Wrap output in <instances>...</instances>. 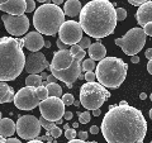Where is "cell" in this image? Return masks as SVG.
<instances>
[{"instance_id": "cb8c5ba5", "label": "cell", "mask_w": 152, "mask_h": 143, "mask_svg": "<svg viewBox=\"0 0 152 143\" xmlns=\"http://www.w3.org/2000/svg\"><path fill=\"white\" fill-rule=\"evenodd\" d=\"M42 77L41 75H29L26 79V85L27 86H32V88H39L42 86Z\"/></svg>"}, {"instance_id": "484cf974", "label": "cell", "mask_w": 152, "mask_h": 143, "mask_svg": "<svg viewBox=\"0 0 152 143\" xmlns=\"http://www.w3.org/2000/svg\"><path fill=\"white\" fill-rule=\"evenodd\" d=\"M83 70L85 72H93L94 70H96V66H95V62L91 58L84 60L83 61Z\"/></svg>"}, {"instance_id": "d4e9b609", "label": "cell", "mask_w": 152, "mask_h": 143, "mask_svg": "<svg viewBox=\"0 0 152 143\" xmlns=\"http://www.w3.org/2000/svg\"><path fill=\"white\" fill-rule=\"evenodd\" d=\"M70 52H71V55H72V56L75 57V60L80 61V62H81V61L84 60L85 55H86V52H85V50H83L79 45H75V46L71 47V48H70Z\"/></svg>"}, {"instance_id": "e0dca14e", "label": "cell", "mask_w": 152, "mask_h": 143, "mask_svg": "<svg viewBox=\"0 0 152 143\" xmlns=\"http://www.w3.org/2000/svg\"><path fill=\"white\" fill-rule=\"evenodd\" d=\"M24 41V46L31 52H39L42 47H45L46 42L43 41V37L39 32H29L27 33L26 37L23 38Z\"/></svg>"}, {"instance_id": "6da1fadb", "label": "cell", "mask_w": 152, "mask_h": 143, "mask_svg": "<svg viewBox=\"0 0 152 143\" xmlns=\"http://www.w3.org/2000/svg\"><path fill=\"white\" fill-rule=\"evenodd\" d=\"M100 131L108 143H143L147 122L140 109L132 105H109Z\"/></svg>"}, {"instance_id": "1f68e13d", "label": "cell", "mask_w": 152, "mask_h": 143, "mask_svg": "<svg viewBox=\"0 0 152 143\" xmlns=\"http://www.w3.org/2000/svg\"><path fill=\"white\" fill-rule=\"evenodd\" d=\"M91 45H93V43L90 42V38H89V37H84L83 39L80 41V43H79V46L81 47L83 50H86V48L89 50V48H90V46H91Z\"/></svg>"}, {"instance_id": "7c38bea8", "label": "cell", "mask_w": 152, "mask_h": 143, "mask_svg": "<svg viewBox=\"0 0 152 143\" xmlns=\"http://www.w3.org/2000/svg\"><path fill=\"white\" fill-rule=\"evenodd\" d=\"M3 22L9 34L14 37H20L26 34L29 29V19L26 15H10V14H3Z\"/></svg>"}, {"instance_id": "d6a6232c", "label": "cell", "mask_w": 152, "mask_h": 143, "mask_svg": "<svg viewBox=\"0 0 152 143\" xmlns=\"http://www.w3.org/2000/svg\"><path fill=\"white\" fill-rule=\"evenodd\" d=\"M76 131L74 129V128H70V129H67V131H65V137L67 138L69 141H74L75 138H76Z\"/></svg>"}, {"instance_id": "52a82bcc", "label": "cell", "mask_w": 152, "mask_h": 143, "mask_svg": "<svg viewBox=\"0 0 152 143\" xmlns=\"http://www.w3.org/2000/svg\"><path fill=\"white\" fill-rule=\"evenodd\" d=\"M146 33L142 28H132V29L128 31L124 37L122 38H117L115 45L119 46L123 50V52L127 56H137V53L143 48V46L146 43Z\"/></svg>"}, {"instance_id": "603a6c76", "label": "cell", "mask_w": 152, "mask_h": 143, "mask_svg": "<svg viewBox=\"0 0 152 143\" xmlns=\"http://www.w3.org/2000/svg\"><path fill=\"white\" fill-rule=\"evenodd\" d=\"M46 88H47V90H48L50 96H52V98H60L61 95H62V88H61L57 82H53V84L47 82Z\"/></svg>"}, {"instance_id": "5b68a950", "label": "cell", "mask_w": 152, "mask_h": 143, "mask_svg": "<svg viewBox=\"0 0 152 143\" xmlns=\"http://www.w3.org/2000/svg\"><path fill=\"white\" fill-rule=\"evenodd\" d=\"M128 65L119 57H105L98 63L95 75L104 88L118 89L127 77Z\"/></svg>"}, {"instance_id": "be15d7a7", "label": "cell", "mask_w": 152, "mask_h": 143, "mask_svg": "<svg viewBox=\"0 0 152 143\" xmlns=\"http://www.w3.org/2000/svg\"><path fill=\"white\" fill-rule=\"evenodd\" d=\"M150 143H152V141H151V142H150Z\"/></svg>"}, {"instance_id": "7a4b0ae2", "label": "cell", "mask_w": 152, "mask_h": 143, "mask_svg": "<svg viewBox=\"0 0 152 143\" xmlns=\"http://www.w3.org/2000/svg\"><path fill=\"white\" fill-rule=\"evenodd\" d=\"M80 24L88 37L104 38L115 29L118 18L117 9L108 0H91L83 7L80 13Z\"/></svg>"}, {"instance_id": "b9f144b4", "label": "cell", "mask_w": 152, "mask_h": 143, "mask_svg": "<svg viewBox=\"0 0 152 143\" xmlns=\"http://www.w3.org/2000/svg\"><path fill=\"white\" fill-rule=\"evenodd\" d=\"M145 56H146V58L147 60H152V48H148V50H147L146 52H145Z\"/></svg>"}, {"instance_id": "3957f363", "label": "cell", "mask_w": 152, "mask_h": 143, "mask_svg": "<svg viewBox=\"0 0 152 143\" xmlns=\"http://www.w3.org/2000/svg\"><path fill=\"white\" fill-rule=\"evenodd\" d=\"M24 41L14 37L0 39V80L3 82L15 80L26 69L27 57L23 53Z\"/></svg>"}, {"instance_id": "d6986e66", "label": "cell", "mask_w": 152, "mask_h": 143, "mask_svg": "<svg viewBox=\"0 0 152 143\" xmlns=\"http://www.w3.org/2000/svg\"><path fill=\"white\" fill-rule=\"evenodd\" d=\"M17 131V124L10 118H1L0 122V136L1 138L12 137Z\"/></svg>"}, {"instance_id": "94428289", "label": "cell", "mask_w": 152, "mask_h": 143, "mask_svg": "<svg viewBox=\"0 0 152 143\" xmlns=\"http://www.w3.org/2000/svg\"><path fill=\"white\" fill-rule=\"evenodd\" d=\"M89 143H98V142H95V141H94V142H89Z\"/></svg>"}, {"instance_id": "91938a15", "label": "cell", "mask_w": 152, "mask_h": 143, "mask_svg": "<svg viewBox=\"0 0 152 143\" xmlns=\"http://www.w3.org/2000/svg\"><path fill=\"white\" fill-rule=\"evenodd\" d=\"M150 99H151V101H152V94L150 95Z\"/></svg>"}, {"instance_id": "f6af8a7d", "label": "cell", "mask_w": 152, "mask_h": 143, "mask_svg": "<svg viewBox=\"0 0 152 143\" xmlns=\"http://www.w3.org/2000/svg\"><path fill=\"white\" fill-rule=\"evenodd\" d=\"M47 82L48 84H53V82H56V77L53 75H50L48 76V79H47Z\"/></svg>"}, {"instance_id": "836d02e7", "label": "cell", "mask_w": 152, "mask_h": 143, "mask_svg": "<svg viewBox=\"0 0 152 143\" xmlns=\"http://www.w3.org/2000/svg\"><path fill=\"white\" fill-rule=\"evenodd\" d=\"M117 18H118V20H119V22L124 20V19L127 18V12H126V9L118 8V9H117Z\"/></svg>"}, {"instance_id": "f35d334b", "label": "cell", "mask_w": 152, "mask_h": 143, "mask_svg": "<svg viewBox=\"0 0 152 143\" xmlns=\"http://www.w3.org/2000/svg\"><path fill=\"white\" fill-rule=\"evenodd\" d=\"M79 139H81V141H86L88 139V137H89V134H88V132H85V131H81V132H79Z\"/></svg>"}, {"instance_id": "f546056e", "label": "cell", "mask_w": 152, "mask_h": 143, "mask_svg": "<svg viewBox=\"0 0 152 143\" xmlns=\"http://www.w3.org/2000/svg\"><path fill=\"white\" fill-rule=\"evenodd\" d=\"M62 101H64L65 105H74V103H75L74 95L72 94H65V95H62Z\"/></svg>"}, {"instance_id": "74e56055", "label": "cell", "mask_w": 152, "mask_h": 143, "mask_svg": "<svg viewBox=\"0 0 152 143\" xmlns=\"http://www.w3.org/2000/svg\"><path fill=\"white\" fill-rule=\"evenodd\" d=\"M57 47L60 48V51H66V50H69V46L64 43L61 39H57Z\"/></svg>"}, {"instance_id": "8992f818", "label": "cell", "mask_w": 152, "mask_h": 143, "mask_svg": "<svg viewBox=\"0 0 152 143\" xmlns=\"http://www.w3.org/2000/svg\"><path fill=\"white\" fill-rule=\"evenodd\" d=\"M110 98V93L98 82H86L80 89V103L86 110H98L107 99Z\"/></svg>"}, {"instance_id": "f1b7e54d", "label": "cell", "mask_w": 152, "mask_h": 143, "mask_svg": "<svg viewBox=\"0 0 152 143\" xmlns=\"http://www.w3.org/2000/svg\"><path fill=\"white\" fill-rule=\"evenodd\" d=\"M39 122H41V125H42V127H45L47 132H48V131H51L52 128H55V127H56V124H55L53 122H50V120H47V119H45L43 117H41V118H39Z\"/></svg>"}, {"instance_id": "f907efd6", "label": "cell", "mask_w": 152, "mask_h": 143, "mask_svg": "<svg viewBox=\"0 0 152 143\" xmlns=\"http://www.w3.org/2000/svg\"><path fill=\"white\" fill-rule=\"evenodd\" d=\"M100 113H102L100 109H98V110H94V112H93V115H94V117H99V115H100Z\"/></svg>"}, {"instance_id": "9c48e42d", "label": "cell", "mask_w": 152, "mask_h": 143, "mask_svg": "<svg viewBox=\"0 0 152 143\" xmlns=\"http://www.w3.org/2000/svg\"><path fill=\"white\" fill-rule=\"evenodd\" d=\"M39 112L42 117L50 122H58L61 118L65 117V104L62 99L60 98H52L43 100L39 105Z\"/></svg>"}, {"instance_id": "9f6ffc18", "label": "cell", "mask_w": 152, "mask_h": 143, "mask_svg": "<svg viewBox=\"0 0 152 143\" xmlns=\"http://www.w3.org/2000/svg\"><path fill=\"white\" fill-rule=\"evenodd\" d=\"M45 47H46V48H50V47H51V42H48V41H47L46 43H45Z\"/></svg>"}, {"instance_id": "6125c7cd", "label": "cell", "mask_w": 152, "mask_h": 143, "mask_svg": "<svg viewBox=\"0 0 152 143\" xmlns=\"http://www.w3.org/2000/svg\"><path fill=\"white\" fill-rule=\"evenodd\" d=\"M47 143H51V142H50V141H48V142H47Z\"/></svg>"}, {"instance_id": "11a10c76", "label": "cell", "mask_w": 152, "mask_h": 143, "mask_svg": "<svg viewBox=\"0 0 152 143\" xmlns=\"http://www.w3.org/2000/svg\"><path fill=\"white\" fill-rule=\"evenodd\" d=\"M28 143H43V142L39 141V139H34V141H29Z\"/></svg>"}, {"instance_id": "ac0fdd59", "label": "cell", "mask_w": 152, "mask_h": 143, "mask_svg": "<svg viewBox=\"0 0 152 143\" xmlns=\"http://www.w3.org/2000/svg\"><path fill=\"white\" fill-rule=\"evenodd\" d=\"M136 19L138 22V24L142 27H145L152 22V1L151 0H147V1H145L138 8V10L136 13Z\"/></svg>"}, {"instance_id": "4316f807", "label": "cell", "mask_w": 152, "mask_h": 143, "mask_svg": "<svg viewBox=\"0 0 152 143\" xmlns=\"http://www.w3.org/2000/svg\"><path fill=\"white\" fill-rule=\"evenodd\" d=\"M37 94H38V98H39L41 101H43V100L46 99H48L50 98V94H48V90H47L46 86H39V88H37Z\"/></svg>"}, {"instance_id": "e575fe53", "label": "cell", "mask_w": 152, "mask_h": 143, "mask_svg": "<svg viewBox=\"0 0 152 143\" xmlns=\"http://www.w3.org/2000/svg\"><path fill=\"white\" fill-rule=\"evenodd\" d=\"M34 9H36V1H33V0H28L27 7H26V12L27 13H32V12H34Z\"/></svg>"}, {"instance_id": "bcb514c9", "label": "cell", "mask_w": 152, "mask_h": 143, "mask_svg": "<svg viewBox=\"0 0 152 143\" xmlns=\"http://www.w3.org/2000/svg\"><path fill=\"white\" fill-rule=\"evenodd\" d=\"M72 117H74V114L71 113V112H66L65 113V119H66V120H70V119H72Z\"/></svg>"}, {"instance_id": "d590c367", "label": "cell", "mask_w": 152, "mask_h": 143, "mask_svg": "<svg viewBox=\"0 0 152 143\" xmlns=\"http://www.w3.org/2000/svg\"><path fill=\"white\" fill-rule=\"evenodd\" d=\"M85 80H86V82H95L96 75H95V72H86L85 74Z\"/></svg>"}, {"instance_id": "7bdbcfd3", "label": "cell", "mask_w": 152, "mask_h": 143, "mask_svg": "<svg viewBox=\"0 0 152 143\" xmlns=\"http://www.w3.org/2000/svg\"><path fill=\"white\" fill-rule=\"evenodd\" d=\"M131 62H132V63H138V62H140L138 55H137V56H132V57H131Z\"/></svg>"}, {"instance_id": "5bb4252c", "label": "cell", "mask_w": 152, "mask_h": 143, "mask_svg": "<svg viewBox=\"0 0 152 143\" xmlns=\"http://www.w3.org/2000/svg\"><path fill=\"white\" fill-rule=\"evenodd\" d=\"M81 71H83V63L76 60L74 65L71 66L69 70H66V71H53L52 70L51 72L56 79H58L62 81V82H65L67 88H72L74 82L80 77V75H81Z\"/></svg>"}, {"instance_id": "8d00e7d4", "label": "cell", "mask_w": 152, "mask_h": 143, "mask_svg": "<svg viewBox=\"0 0 152 143\" xmlns=\"http://www.w3.org/2000/svg\"><path fill=\"white\" fill-rule=\"evenodd\" d=\"M143 31H145V33H146V36L152 37V22L143 27Z\"/></svg>"}, {"instance_id": "9a60e30c", "label": "cell", "mask_w": 152, "mask_h": 143, "mask_svg": "<svg viewBox=\"0 0 152 143\" xmlns=\"http://www.w3.org/2000/svg\"><path fill=\"white\" fill-rule=\"evenodd\" d=\"M75 57L71 55L70 50L66 51H56L53 53V58L50 66V70L52 71H66L69 70L75 62Z\"/></svg>"}, {"instance_id": "4dcf8cb0", "label": "cell", "mask_w": 152, "mask_h": 143, "mask_svg": "<svg viewBox=\"0 0 152 143\" xmlns=\"http://www.w3.org/2000/svg\"><path fill=\"white\" fill-rule=\"evenodd\" d=\"M61 134H62V131H61L60 128H57V127L52 128L51 131L47 132V136H50V137H52V138H58Z\"/></svg>"}, {"instance_id": "f5cc1de1", "label": "cell", "mask_w": 152, "mask_h": 143, "mask_svg": "<svg viewBox=\"0 0 152 143\" xmlns=\"http://www.w3.org/2000/svg\"><path fill=\"white\" fill-rule=\"evenodd\" d=\"M53 4H55V5H60V4H64V1H62V0H55Z\"/></svg>"}, {"instance_id": "ab89813d", "label": "cell", "mask_w": 152, "mask_h": 143, "mask_svg": "<svg viewBox=\"0 0 152 143\" xmlns=\"http://www.w3.org/2000/svg\"><path fill=\"white\" fill-rule=\"evenodd\" d=\"M143 3H145L143 0H138V1H137V0H129V4H132V5H134V7H138V8H140Z\"/></svg>"}, {"instance_id": "2e32d148", "label": "cell", "mask_w": 152, "mask_h": 143, "mask_svg": "<svg viewBox=\"0 0 152 143\" xmlns=\"http://www.w3.org/2000/svg\"><path fill=\"white\" fill-rule=\"evenodd\" d=\"M26 7L27 1L24 0H8V1L0 3V9L1 12L10 14V15H24L26 13Z\"/></svg>"}, {"instance_id": "60d3db41", "label": "cell", "mask_w": 152, "mask_h": 143, "mask_svg": "<svg viewBox=\"0 0 152 143\" xmlns=\"http://www.w3.org/2000/svg\"><path fill=\"white\" fill-rule=\"evenodd\" d=\"M99 127L98 125H91V128H90V133H91V134H98L99 133Z\"/></svg>"}, {"instance_id": "816d5d0a", "label": "cell", "mask_w": 152, "mask_h": 143, "mask_svg": "<svg viewBox=\"0 0 152 143\" xmlns=\"http://www.w3.org/2000/svg\"><path fill=\"white\" fill-rule=\"evenodd\" d=\"M146 98H147V94H146V93H141V94H140V99H141V100H145Z\"/></svg>"}, {"instance_id": "ffe728a7", "label": "cell", "mask_w": 152, "mask_h": 143, "mask_svg": "<svg viewBox=\"0 0 152 143\" xmlns=\"http://www.w3.org/2000/svg\"><path fill=\"white\" fill-rule=\"evenodd\" d=\"M81 10H83V7H81V3H80L79 0H67V1L64 4L65 15H69L71 18L80 15Z\"/></svg>"}, {"instance_id": "ee69618b", "label": "cell", "mask_w": 152, "mask_h": 143, "mask_svg": "<svg viewBox=\"0 0 152 143\" xmlns=\"http://www.w3.org/2000/svg\"><path fill=\"white\" fill-rule=\"evenodd\" d=\"M5 143H22L19 139H17V138H8Z\"/></svg>"}, {"instance_id": "8fae6325", "label": "cell", "mask_w": 152, "mask_h": 143, "mask_svg": "<svg viewBox=\"0 0 152 143\" xmlns=\"http://www.w3.org/2000/svg\"><path fill=\"white\" fill-rule=\"evenodd\" d=\"M83 32L84 29L80 23L75 20H67L62 24L58 32V39H61L67 46L72 47L75 45H79L80 41L84 38Z\"/></svg>"}, {"instance_id": "c3c4849f", "label": "cell", "mask_w": 152, "mask_h": 143, "mask_svg": "<svg viewBox=\"0 0 152 143\" xmlns=\"http://www.w3.org/2000/svg\"><path fill=\"white\" fill-rule=\"evenodd\" d=\"M67 143H89V142H84L81 139H74V141H69Z\"/></svg>"}, {"instance_id": "ba28073f", "label": "cell", "mask_w": 152, "mask_h": 143, "mask_svg": "<svg viewBox=\"0 0 152 143\" xmlns=\"http://www.w3.org/2000/svg\"><path fill=\"white\" fill-rule=\"evenodd\" d=\"M41 122L34 115H20L17 120V133L22 139L34 141L41 133Z\"/></svg>"}, {"instance_id": "4fadbf2b", "label": "cell", "mask_w": 152, "mask_h": 143, "mask_svg": "<svg viewBox=\"0 0 152 143\" xmlns=\"http://www.w3.org/2000/svg\"><path fill=\"white\" fill-rule=\"evenodd\" d=\"M50 66L51 65L42 52H31L29 55H27L26 71L29 75H37L39 72L42 74L46 69H50Z\"/></svg>"}, {"instance_id": "30bf717a", "label": "cell", "mask_w": 152, "mask_h": 143, "mask_svg": "<svg viewBox=\"0 0 152 143\" xmlns=\"http://www.w3.org/2000/svg\"><path fill=\"white\" fill-rule=\"evenodd\" d=\"M13 103L20 110H32V109L39 107L42 101L38 98L37 88L24 86L15 94Z\"/></svg>"}, {"instance_id": "44dd1931", "label": "cell", "mask_w": 152, "mask_h": 143, "mask_svg": "<svg viewBox=\"0 0 152 143\" xmlns=\"http://www.w3.org/2000/svg\"><path fill=\"white\" fill-rule=\"evenodd\" d=\"M107 50L102 43H93L89 48V56L93 61H102L105 58Z\"/></svg>"}, {"instance_id": "7dc6e473", "label": "cell", "mask_w": 152, "mask_h": 143, "mask_svg": "<svg viewBox=\"0 0 152 143\" xmlns=\"http://www.w3.org/2000/svg\"><path fill=\"white\" fill-rule=\"evenodd\" d=\"M147 70H148V72L152 75V60L148 61V63H147Z\"/></svg>"}, {"instance_id": "681fc988", "label": "cell", "mask_w": 152, "mask_h": 143, "mask_svg": "<svg viewBox=\"0 0 152 143\" xmlns=\"http://www.w3.org/2000/svg\"><path fill=\"white\" fill-rule=\"evenodd\" d=\"M48 76H50V75H47V72H42V74H41L42 80H46V81H47V79H48Z\"/></svg>"}, {"instance_id": "7402d4cb", "label": "cell", "mask_w": 152, "mask_h": 143, "mask_svg": "<svg viewBox=\"0 0 152 143\" xmlns=\"http://www.w3.org/2000/svg\"><path fill=\"white\" fill-rule=\"evenodd\" d=\"M14 98H15V93L12 86L7 85V82H0V103H10L14 101Z\"/></svg>"}, {"instance_id": "277c9868", "label": "cell", "mask_w": 152, "mask_h": 143, "mask_svg": "<svg viewBox=\"0 0 152 143\" xmlns=\"http://www.w3.org/2000/svg\"><path fill=\"white\" fill-rule=\"evenodd\" d=\"M65 23V12L53 3L42 4L33 14V26L41 34L55 36Z\"/></svg>"}, {"instance_id": "83f0119b", "label": "cell", "mask_w": 152, "mask_h": 143, "mask_svg": "<svg viewBox=\"0 0 152 143\" xmlns=\"http://www.w3.org/2000/svg\"><path fill=\"white\" fill-rule=\"evenodd\" d=\"M79 115V123L80 124H88L90 122V119H91V114L89 113V110L84 112V113H77Z\"/></svg>"}, {"instance_id": "db71d44e", "label": "cell", "mask_w": 152, "mask_h": 143, "mask_svg": "<svg viewBox=\"0 0 152 143\" xmlns=\"http://www.w3.org/2000/svg\"><path fill=\"white\" fill-rule=\"evenodd\" d=\"M74 105H75V107H80V105H81V103H80V100H75Z\"/></svg>"}, {"instance_id": "680465c9", "label": "cell", "mask_w": 152, "mask_h": 143, "mask_svg": "<svg viewBox=\"0 0 152 143\" xmlns=\"http://www.w3.org/2000/svg\"><path fill=\"white\" fill-rule=\"evenodd\" d=\"M150 118L152 119V109H151V110H150Z\"/></svg>"}, {"instance_id": "6f0895ef", "label": "cell", "mask_w": 152, "mask_h": 143, "mask_svg": "<svg viewBox=\"0 0 152 143\" xmlns=\"http://www.w3.org/2000/svg\"><path fill=\"white\" fill-rule=\"evenodd\" d=\"M77 127H79V123H77V122L74 123V124H72V128H74V129H76V128H77Z\"/></svg>"}]
</instances>
